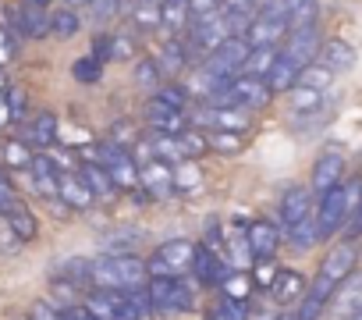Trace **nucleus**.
Here are the masks:
<instances>
[{
    "instance_id": "nucleus-1",
    "label": "nucleus",
    "mask_w": 362,
    "mask_h": 320,
    "mask_svg": "<svg viewBox=\"0 0 362 320\" xmlns=\"http://www.w3.org/2000/svg\"><path fill=\"white\" fill-rule=\"evenodd\" d=\"M355 267H358V242H351V239H337V242L323 253L320 270H316L309 292H313L316 299H327V302H330L334 292L355 274Z\"/></svg>"
},
{
    "instance_id": "nucleus-2",
    "label": "nucleus",
    "mask_w": 362,
    "mask_h": 320,
    "mask_svg": "<svg viewBox=\"0 0 362 320\" xmlns=\"http://www.w3.org/2000/svg\"><path fill=\"white\" fill-rule=\"evenodd\" d=\"M149 281L146 263L135 253L124 256H103L93 263V288H107V292H142Z\"/></svg>"
},
{
    "instance_id": "nucleus-3",
    "label": "nucleus",
    "mask_w": 362,
    "mask_h": 320,
    "mask_svg": "<svg viewBox=\"0 0 362 320\" xmlns=\"http://www.w3.org/2000/svg\"><path fill=\"white\" fill-rule=\"evenodd\" d=\"M245 25H249L245 18H238V15H231V11H217L214 18H206V22H199V25H189V40H185V47H189V54L206 57V54H214L224 40L242 36Z\"/></svg>"
},
{
    "instance_id": "nucleus-4",
    "label": "nucleus",
    "mask_w": 362,
    "mask_h": 320,
    "mask_svg": "<svg viewBox=\"0 0 362 320\" xmlns=\"http://www.w3.org/2000/svg\"><path fill=\"white\" fill-rule=\"evenodd\" d=\"M196 246L199 242H192V239H170V242L156 246L153 256L146 260L149 278H185V274H192Z\"/></svg>"
},
{
    "instance_id": "nucleus-5",
    "label": "nucleus",
    "mask_w": 362,
    "mask_h": 320,
    "mask_svg": "<svg viewBox=\"0 0 362 320\" xmlns=\"http://www.w3.org/2000/svg\"><path fill=\"white\" fill-rule=\"evenodd\" d=\"M142 295L149 299V309H163V313L196 309V295L185 278H149Z\"/></svg>"
},
{
    "instance_id": "nucleus-6",
    "label": "nucleus",
    "mask_w": 362,
    "mask_h": 320,
    "mask_svg": "<svg viewBox=\"0 0 362 320\" xmlns=\"http://www.w3.org/2000/svg\"><path fill=\"white\" fill-rule=\"evenodd\" d=\"M93 156V164H103L107 168V175L114 178V185H117V193H135L139 189V164H135V156H132V149H124V146H117V142H103V146H96V149H89Z\"/></svg>"
},
{
    "instance_id": "nucleus-7",
    "label": "nucleus",
    "mask_w": 362,
    "mask_h": 320,
    "mask_svg": "<svg viewBox=\"0 0 362 320\" xmlns=\"http://www.w3.org/2000/svg\"><path fill=\"white\" fill-rule=\"evenodd\" d=\"M245 43L256 50V47H284L288 40V22H284V11H281V0H270V4L249 18L245 25Z\"/></svg>"
},
{
    "instance_id": "nucleus-8",
    "label": "nucleus",
    "mask_w": 362,
    "mask_h": 320,
    "mask_svg": "<svg viewBox=\"0 0 362 320\" xmlns=\"http://www.w3.org/2000/svg\"><path fill=\"white\" fill-rule=\"evenodd\" d=\"M249 50H252V47L245 43V36H231V40H224L214 54L203 57V68H199V72L210 79V86H214V82H224V79H235V75L242 72Z\"/></svg>"
},
{
    "instance_id": "nucleus-9",
    "label": "nucleus",
    "mask_w": 362,
    "mask_h": 320,
    "mask_svg": "<svg viewBox=\"0 0 362 320\" xmlns=\"http://www.w3.org/2000/svg\"><path fill=\"white\" fill-rule=\"evenodd\" d=\"M316 232H320V242H327V239H334V235H341V228L348 224V217H351V203H348V185L341 182L337 189H330V193H323L320 200H316Z\"/></svg>"
},
{
    "instance_id": "nucleus-10",
    "label": "nucleus",
    "mask_w": 362,
    "mask_h": 320,
    "mask_svg": "<svg viewBox=\"0 0 362 320\" xmlns=\"http://www.w3.org/2000/svg\"><path fill=\"white\" fill-rule=\"evenodd\" d=\"M192 121L206 132H245L252 114L242 107H231V103H206L192 114Z\"/></svg>"
},
{
    "instance_id": "nucleus-11",
    "label": "nucleus",
    "mask_w": 362,
    "mask_h": 320,
    "mask_svg": "<svg viewBox=\"0 0 362 320\" xmlns=\"http://www.w3.org/2000/svg\"><path fill=\"white\" fill-rule=\"evenodd\" d=\"M344 171H348V160L341 149H323L316 156V164H313V175H309V193L320 200L323 193L337 189L344 182Z\"/></svg>"
},
{
    "instance_id": "nucleus-12",
    "label": "nucleus",
    "mask_w": 362,
    "mask_h": 320,
    "mask_svg": "<svg viewBox=\"0 0 362 320\" xmlns=\"http://www.w3.org/2000/svg\"><path fill=\"white\" fill-rule=\"evenodd\" d=\"M135 164H139V189H142L146 196L163 200V196L174 193V164H167V160H156V156H149V153L139 156Z\"/></svg>"
},
{
    "instance_id": "nucleus-13",
    "label": "nucleus",
    "mask_w": 362,
    "mask_h": 320,
    "mask_svg": "<svg viewBox=\"0 0 362 320\" xmlns=\"http://www.w3.org/2000/svg\"><path fill=\"white\" fill-rule=\"evenodd\" d=\"M313 210H316V203H313L309 185H288V189L281 193L277 217H281L284 232H291V228H298L302 221H309V217H313Z\"/></svg>"
},
{
    "instance_id": "nucleus-14",
    "label": "nucleus",
    "mask_w": 362,
    "mask_h": 320,
    "mask_svg": "<svg viewBox=\"0 0 362 320\" xmlns=\"http://www.w3.org/2000/svg\"><path fill=\"white\" fill-rule=\"evenodd\" d=\"M245 239H249L252 263L274 260V256H277V249H281V242H284L281 228H277L274 221H267V217H256V221H249V232H245Z\"/></svg>"
},
{
    "instance_id": "nucleus-15",
    "label": "nucleus",
    "mask_w": 362,
    "mask_h": 320,
    "mask_svg": "<svg viewBox=\"0 0 362 320\" xmlns=\"http://www.w3.org/2000/svg\"><path fill=\"white\" fill-rule=\"evenodd\" d=\"M305 292H309V281H305V274L295 270V267H281L277 278H274V285L267 288V295H270L274 306H281V309H284V306H298Z\"/></svg>"
},
{
    "instance_id": "nucleus-16",
    "label": "nucleus",
    "mask_w": 362,
    "mask_h": 320,
    "mask_svg": "<svg viewBox=\"0 0 362 320\" xmlns=\"http://www.w3.org/2000/svg\"><path fill=\"white\" fill-rule=\"evenodd\" d=\"M146 121H149V132H167V135H181L189 128V114L181 107H170L163 100H149L146 103Z\"/></svg>"
},
{
    "instance_id": "nucleus-17",
    "label": "nucleus",
    "mask_w": 362,
    "mask_h": 320,
    "mask_svg": "<svg viewBox=\"0 0 362 320\" xmlns=\"http://www.w3.org/2000/svg\"><path fill=\"white\" fill-rule=\"evenodd\" d=\"M192 274L203 281V285H210V288H221L224 281H228V274H231V263L221 256V253H214L210 246H196V263H192Z\"/></svg>"
},
{
    "instance_id": "nucleus-18",
    "label": "nucleus",
    "mask_w": 362,
    "mask_h": 320,
    "mask_svg": "<svg viewBox=\"0 0 362 320\" xmlns=\"http://www.w3.org/2000/svg\"><path fill=\"white\" fill-rule=\"evenodd\" d=\"M320 33H316V25L313 29H298V33H288V40H284V54L298 64V68H309L313 61H316V54H320Z\"/></svg>"
},
{
    "instance_id": "nucleus-19",
    "label": "nucleus",
    "mask_w": 362,
    "mask_h": 320,
    "mask_svg": "<svg viewBox=\"0 0 362 320\" xmlns=\"http://www.w3.org/2000/svg\"><path fill=\"white\" fill-rule=\"evenodd\" d=\"M57 200L68 207V210H89L96 203L93 189L86 185V178L78 171H61V185H57Z\"/></svg>"
},
{
    "instance_id": "nucleus-20",
    "label": "nucleus",
    "mask_w": 362,
    "mask_h": 320,
    "mask_svg": "<svg viewBox=\"0 0 362 320\" xmlns=\"http://www.w3.org/2000/svg\"><path fill=\"white\" fill-rule=\"evenodd\" d=\"M0 217H4L8 224H11V232L22 239V242H33L36 235H40V221H36V214L15 196V200H8L4 207H0Z\"/></svg>"
},
{
    "instance_id": "nucleus-21",
    "label": "nucleus",
    "mask_w": 362,
    "mask_h": 320,
    "mask_svg": "<svg viewBox=\"0 0 362 320\" xmlns=\"http://www.w3.org/2000/svg\"><path fill=\"white\" fill-rule=\"evenodd\" d=\"M29 175H33V189H36L43 200H57L61 168H57V160H54V156H47V153H36V160H33Z\"/></svg>"
},
{
    "instance_id": "nucleus-22",
    "label": "nucleus",
    "mask_w": 362,
    "mask_h": 320,
    "mask_svg": "<svg viewBox=\"0 0 362 320\" xmlns=\"http://www.w3.org/2000/svg\"><path fill=\"white\" fill-rule=\"evenodd\" d=\"M316 61L327 64L334 75H337V72H348V68H355V47H351L348 40H341V36H330V40L320 43Z\"/></svg>"
},
{
    "instance_id": "nucleus-23",
    "label": "nucleus",
    "mask_w": 362,
    "mask_h": 320,
    "mask_svg": "<svg viewBox=\"0 0 362 320\" xmlns=\"http://www.w3.org/2000/svg\"><path fill=\"white\" fill-rule=\"evenodd\" d=\"M281 11H284L288 33L313 29L316 18H320V0H281Z\"/></svg>"
},
{
    "instance_id": "nucleus-24",
    "label": "nucleus",
    "mask_w": 362,
    "mask_h": 320,
    "mask_svg": "<svg viewBox=\"0 0 362 320\" xmlns=\"http://www.w3.org/2000/svg\"><path fill=\"white\" fill-rule=\"evenodd\" d=\"M78 175H82V178H86V185L93 189L96 203H110V200L117 196V185H114V178L107 175V168H103V164H93V160H82V164H78Z\"/></svg>"
},
{
    "instance_id": "nucleus-25",
    "label": "nucleus",
    "mask_w": 362,
    "mask_h": 320,
    "mask_svg": "<svg viewBox=\"0 0 362 320\" xmlns=\"http://www.w3.org/2000/svg\"><path fill=\"white\" fill-rule=\"evenodd\" d=\"M29 139V146H40V149H47V146H54L57 142V135H61V121H57V114L54 110H40L33 121H29V132H25Z\"/></svg>"
},
{
    "instance_id": "nucleus-26",
    "label": "nucleus",
    "mask_w": 362,
    "mask_h": 320,
    "mask_svg": "<svg viewBox=\"0 0 362 320\" xmlns=\"http://www.w3.org/2000/svg\"><path fill=\"white\" fill-rule=\"evenodd\" d=\"M298 75H302V68L281 50L277 61H274V68H270V75H267V86H270V93H291L295 82H298Z\"/></svg>"
},
{
    "instance_id": "nucleus-27",
    "label": "nucleus",
    "mask_w": 362,
    "mask_h": 320,
    "mask_svg": "<svg viewBox=\"0 0 362 320\" xmlns=\"http://www.w3.org/2000/svg\"><path fill=\"white\" fill-rule=\"evenodd\" d=\"M189 47H185V40H163V47L156 50V64H160V72H163V79L167 75H177L181 68H189Z\"/></svg>"
},
{
    "instance_id": "nucleus-28",
    "label": "nucleus",
    "mask_w": 362,
    "mask_h": 320,
    "mask_svg": "<svg viewBox=\"0 0 362 320\" xmlns=\"http://www.w3.org/2000/svg\"><path fill=\"white\" fill-rule=\"evenodd\" d=\"M160 29L170 33V40H177L189 29V0H163L160 4Z\"/></svg>"
},
{
    "instance_id": "nucleus-29",
    "label": "nucleus",
    "mask_w": 362,
    "mask_h": 320,
    "mask_svg": "<svg viewBox=\"0 0 362 320\" xmlns=\"http://www.w3.org/2000/svg\"><path fill=\"white\" fill-rule=\"evenodd\" d=\"M0 160H4V168H11V171H29L36 153L25 139H8V142H0Z\"/></svg>"
},
{
    "instance_id": "nucleus-30",
    "label": "nucleus",
    "mask_w": 362,
    "mask_h": 320,
    "mask_svg": "<svg viewBox=\"0 0 362 320\" xmlns=\"http://www.w3.org/2000/svg\"><path fill=\"white\" fill-rule=\"evenodd\" d=\"M206 146H210V153L238 156V153L249 146V135H245V132H206Z\"/></svg>"
},
{
    "instance_id": "nucleus-31",
    "label": "nucleus",
    "mask_w": 362,
    "mask_h": 320,
    "mask_svg": "<svg viewBox=\"0 0 362 320\" xmlns=\"http://www.w3.org/2000/svg\"><path fill=\"white\" fill-rule=\"evenodd\" d=\"M334 299H337V306H334L337 320H348V316L362 306V278H358V281H351V278H348V281L334 292ZM334 299H330V302H334Z\"/></svg>"
},
{
    "instance_id": "nucleus-32",
    "label": "nucleus",
    "mask_w": 362,
    "mask_h": 320,
    "mask_svg": "<svg viewBox=\"0 0 362 320\" xmlns=\"http://www.w3.org/2000/svg\"><path fill=\"white\" fill-rule=\"evenodd\" d=\"M78 29H82L78 11H71V8H57V11H50V36H54V40H75Z\"/></svg>"
},
{
    "instance_id": "nucleus-33",
    "label": "nucleus",
    "mask_w": 362,
    "mask_h": 320,
    "mask_svg": "<svg viewBox=\"0 0 362 320\" xmlns=\"http://www.w3.org/2000/svg\"><path fill=\"white\" fill-rule=\"evenodd\" d=\"M277 54H281V47H256V50H249V57H245V64H242V75L267 79L270 68H274V61H277Z\"/></svg>"
},
{
    "instance_id": "nucleus-34",
    "label": "nucleus",
    "mask_w": 362,
    "mask_h": 320,
    "mask_svg": "<svg viewBox=\"0 0 362 320\" xmlns=\"http://www.w3.org/2000/svg\"><path fill=\"white\" fill-rule=\"evenodd\" d=\"M221 295L238 299V302H252V295H256V281H252V274H249V270H231L228 281L221 285Z\"/></svg>"
},
{
    "instance_id": "nucleus-35",
    "label": "nucleus",
    "mask_w": 362,
    "mask_h": 320,
    "mask_svg": "<svg viewBox=\"0 0 362 320\" xmlns=\"http://www.w3.org/2000/svg\"><path fill=\"white\" fill-rule=\"evenodd\" d=\"M174 189L177 193H196L203 189V171L196 160H177L174 164Z\"/></svg>"
},
{
    "instance_id": "nucleus-36",
    "label": "nucleus",
    "mask_w": 362,
    "mask_h": 320,
    "mask_svg": "<svg viewBox=\"0 0 362 320\" xmlns=\"http://www.w3.org/2000/svg\"><path fill=\"white\" fill-rule=\"evenodd\" d=\"M288 103H291V114H298V118H309V114L323 110V93H316V89H305V86H295Z\"/></svg>"
},
{
    "instance_id": "nucleus-37",
    "label": "nucleus",
    "mask_w": 362,
    "mask_h": 320,
    "mask_svg": "<svg viewBox=\"0 0 362 320\" xmlns=\"http://www.w3.org/2000/svg\"><path fill=\"white\" fill-rule=\"evenodd\" d=\"M334 82V72L327 68V64H320V61H313L309 68H302V75H298V82L295 86H305V89H316V93H327V86Z\"/></svg>"
},
{
    "instance_id": "nucleus-38",
    "label": "nucleus",
    "mask_w": 362,
    "mask_h": 320,
    "mask_svg": "<svg viewBox=\"0 0 362 320\" xmlns=\"http://www.w3.org/2000/svg\"><path fill=\"white\" fill-rule=\"evenodd\" d=\"M160 4L163 0H135L132 25L135 29H160Z\"/></svg>"
},
{
    "instance_id": "nucleus-39",
    "label": "nucleus",
    "mask_w": 362,
    "mask_h": 320,
    "mask_svg": "<svg viewBox=\"0 0 362 320\" xmlns=\"http://www.w3.org/2000/svg\"><path fill=\"white\" fill-rule=\"evenodd\" d=\"M132 75H135V82L146 86V89H160V86H163V72H160L156 57H142V61H135Z\"/></svg>"
},
{
    "instance_id": "nucleus-40",
    "label": "nucleus",
    "mask_w": 362,
    "mask_h": 320,
    "mask_svg": "<svg viewBox=\"0 0 362 320\" xmlns=\"http://www.w3.org/2000/svg\"><path fill=\"white\" fill-rule=\"evenodd\" d=\"M316 214V210H313ZM288 242L298 249V253H305V249H313L316 242H320V232H316V217H309V221H302L298 228H291L288 232Z\"/></svg>"
},
{
    "instance_id": "nucleus-41",
    "label": "nucleus",
    "mask_w": 362,
    "mask_h": 320,
    "mask_svg": "<svg viewBox=\"0 0 362 320\" xmlns=\"http://www.w3.org/2000/svg\"><path fill=\"white\" fill-rule=\"evenodd\" d=\"M181 149H185L189 160H199L203 153H210V146H206V132H199V128H185V132H181Z\"/></svg>"
},
{
    "instance_id": "nucleus-42",
    "label": "nucleus",
    "mask_w": 362,
    "mask_h": 320,
    "mask_svg": "<svg viewBox=\"0 0 362 320\" xmlns=\"http://www.w3.org/2000/svg\"><path fill=\"white\" fill-rule=\"evenodd\" d=\"M71 75H75L78 82L93 86V82H100V79H103V64H100V61H93V57L86 54V57H78V61L71 64Z\"/></svg>"
},
{
    "instance_id": "nucleus-43",
    "label": "nucleus",
    "mask_w": 362,
    "mask_h": 320,
    "mask_svg": "<svg viewBox=\"0 0 362 320\" xmlns=\"http://www.w3.org/2000/svg\"><path fill=\"white\" fill-rule=\"evenodd\" d=\"M327 306H330L327 299H316L313 292H305L302 302L295 306V320H320V316L327 313Z\"/></svg>"
},
{
    "instance_id": "nucleus-44",
    "label": "nucleus",
    "mask_w": 362,
    "mask_h": 320,
    "mask_svg": "<svg viewBox=\"0 0 362 320\" xmlns=\"http://www.w3.org/2000/svg\"><path fill=\"white\" fill-rule=\"evenodd\" d=\"M89 57L100 61V64H114V36L110 33H96L93 47H89Z\"/></svg>"
},
{
    "instance_id": "nucleus-45",
    "label": "nucleus",
    "mask_w": 362,
    "mask_h": 320,
    "mask_svg": "<svg viewBox=\"0 0 362 320\" xmlns=\"http://www.w3.org/2000/svg\"><path fill=\"white\" fill-rule=\"evenodd\" d=\"M217 11H224L221 0H189V25H199V22L214 18Z\"/></svg>"
},
{
    "instance_id": "nucleus-46",
    "label": "nucleus",
    "mask_w": 362,
    "mask_h": 320,
    "mask_svg": "<svg viewBox=\"0 0 362 320\" xmlns=\"http://www.w3.org/2000/svg\"><path fill=\"white\" fill-rule=\"evenodd\" d=\"M156 100H163V103H170V107H181V110H185V103H189V89L181 86V82H163V86L156 89Z\"/></svg>"
},
{
    "instance_id": "nucleus-47",
    "label": "nucleus",
    "mask_w": 362,
    "mask_h": 320,
    "mask_svg": "<svg viewBox=\"0 0 362 320\" xmlns=\"http://www.w3.org/2000/svg\"><path fill=\"white\" fill-rule=\"evenodd\" d=\"M110 36H114V61H135V54H139L135 36H128V33H110Z\"/></svg>"
},
{
    "instance_id": "nucleus-48",
    "label": "nucleus",
    "mask_w": 362,
    "mask_h": 320,
    "mask_svg": "<svg viewBox=\"0 0 362 320\" xmlns=\"http://www.w3.org/2000/svg\"><path fill=\"white\" fill-rule=\"evenodd\" d=\"M139 128H132V121H117L114 128H110V142H117V146H124V149H132V146H139Z\"/></svg>"
},
{
    "instance_id": "nucleus-49",
    "label": "nucleus",
    "mask_w": 362,
    "mask_h": 320,
    "mask_svg": "<svg viewBox=\"0 0 362 320\" xmlns=\"http://www.w3.org/2000/svg\"><path fill=\"white\" fill-rule=\"evenodd\" d=\"M29 320H68V316H64V309H61V306L36 299V302L29 306Z\"/></svg>"
},
{
    "instance_id": "nucleus-50",
    "label": "nucleus",
    "mask_w": 362,
    "mask_h": 320,
    "mask_svg": "<svg viewBox=\"0 0 362 320\" xmlns=\"http://www.w3.org/2000/svg\"><path fill=\"white\" fill-rule=\"evenodd\" d=\"M277 270H281V267H277L274 260H263V263H256V270H252V281H256V292H259V288L267 292V288L274 285V278H277Z\"/></svg>"
},
{
    "instance_id": "nucleus-51",
    "label": "nucleus",
    "mask_w": 362,
    "mask_h": 320,
    "mask_svg": "<svg viewBox=\"0 0 362 320\" xmlns=\"http://www.w3.org/2000/svg\"><path fill=\"white\" fill-rule=\"evenodd\" d=\"M22 246H25V242L11 232V224H8L4 217H0V249H4V253H18Z\"/></svg>"
},
{
    "instance_id": "nucleus-52",
    "label": "nucleus",
    "mask_w": 362,
    "mask_h": 320,
    "mask_svg": "<svg viewBox=\"0 0 362 320\" xmlns=\"http://www.w3.org/2000/svg\"><path fill=\"white\" fill-rule=\"evenodd\" d=\"M15 50H18V40L8 33V25H0V68L15 57Z\"/></svg>"
},
{
    "instance_id": "nucleus-53",
    "label": "nucleus",
    "mask_w": 362,
    "mask_h": 320,
    "mask_svg": "<svg viewBox=\"0 0 362 320\" xmlns=\"http://www.w3.org/2000/svg\"><path fill=\"white\" fill-rule=\"evenodd\" d=\"M89 8H93L96 18H114L124 8V0H89Z\"/></svg>"
},
{
    "instance_id": "nucleus-54",
    "label": "nucleus",
    "mask_w": 362,
    "mask_h": 320,
    "mask_svg": "<svg viewBox=\"0 0 362 320\" xmlns=\"http://www.w3.org/2000/svg\"><path fill=\"white\" fill-rule=\"evenodd\" d=\"M8 107H11V121H22L25 118V93L18 86L8 89Z\"/></svg>"
},
{
    "instance_id": "nucleus-55",
    "label": "nucleus",
    "mask_w": 362,
    "mask_h": 320,
    "mask_svg": "<svg viewBox=\"0 0 362 320\" xmlns=\"http://www.w3.org/2000/svg\"><path fill=\"white\" fill-rule=\"evenodd\" d=\"M341 239H351V242H358L362 239V203L355 207V214L348 217V224L341 228Z\"/></svg>"
},
{
    "instance_id": "nucleus-56",
    "label": "nucleus",
    "mask_w": 362,
    "mask_h": 320,
    "mask_svg": "<svg viewBox=\"0 0 362 320\" xmlns=\"http://www.w3.org/2000/svg\"><path fill=\"white\" fill-rule=\"evenodd\" d=\"M267 4H270V0H238V8H235L231 15H238V18H245V22H249V18H252V15H259Z\"/></svg>"
},
{
    "instance_id": "nucleus-57",
    "label": "nucleus",
    "mask_w": 362,
    "mask_h": 320,
    "mask_svg": "<svg viewBox=\"0 0 362 320\" xmlns=\"http://www.w3.org/2000/svg\"><path fill=\"white\" fill-rule=\"evenodd\" d=\"M64 316H68V320H96V316L86 309V302H71V306H64Z\"/></svg>"
},
{
    "instance_id": "nucleus-58",
    "label": "nucleus",
    "mask_w": 362,
    "mask_h": 320,
    "mask_svg": "<svg viewBox=\"0 0 362 320\" xmlns=\"http://www.w3.org/2000/svg\"><path fill=\"white\" fill-rule=\"evenodd\" d=\"M8 200H15V189H11V182H8V175L0 171V207H4Z\"/></svg>"
},
{
    "instance_id": "nucleus-59",
    "label": "nucleus",
    "mask_w": 362,
    "mask_h": 320,
    "mask_svg": "<svg viewBox=\"0 0 362 320\" xmlns=\"http://www.w3.org/2000/svg\"><path fill=\"white\" fill-rule=\"evenodd\" d=\"M11 125V107H8V93H0V128Z\"/></svg>"
},
{
    "instance_id": "nucleus-60",
    "label": "nucleus",
    "mask_w": 362,
    "mask_h": 320,
    "mask_svg": "<svg viewBox=\"0 0 362 320\" xmlns=\"http://www.w3.org/2000/svg\"><path fill=\"white\" fill-rule=\"evenodd\" d=\"M61 4H64V8H71V11H75V8H86V4H89V0H61Z\"/></svg>"
},
{
    "instance_id": "nucleus-61",
    "label": "nucleus",
    "mask_w": 362,
    "mask_h": 320,
    "mask_svg": "<svg viewBox=\"0 0 362 320\" xmlns=\"http://www.w3.org/2000/svg\"><path fill=\"white\" fill-rule=\"evenodd\" d=\"M8 89H11V82H8V72L0 68V93H8Z\"/></svg>"
},
{
    "instance_id": "nucleus-62",
    "label": "nucleus",
    "mask_w": 362,
    "mask_h": 320,
    "mask_svg": "<svg viewBox=\"0 0 362 320\" xmlns=\"http://www.w3.org/2000/svg\"><path fill=\"white\" fill-rule=\"evenodd\" d=\"M274 320H295V313H277Z\"/></svg>"
},
{
    "instance_id": "nucleus-63",
    "label": "nucleus",
    "mask_w": 362,
    "mask_h": 320,
    "mask_svg": "<svg viewBox=\"0 0 362 320\" xmlns=\"http://www.w3.org/2000/svg\"><path fill=\"white\" fill-rule=\"evenodd\" d=\"M348 320H362V306H358V309H355V313H351Z\"/></svg>"
}]
</instances>
